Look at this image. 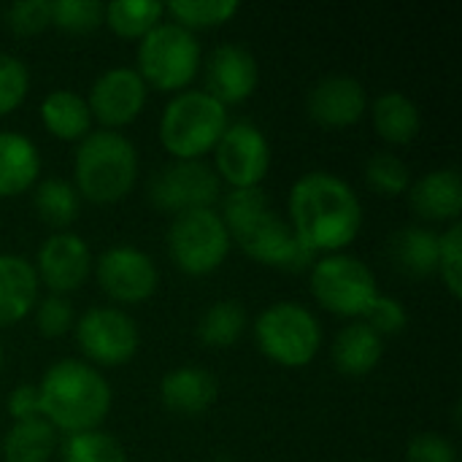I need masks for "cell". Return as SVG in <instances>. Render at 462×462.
<instances>
[{
  "mask_svg": "<svg viewBox=\"0 0 462 462\" xmlns=\"http://www.w3.org/2000/svg\"><path fill=\"white\" fill-rule=\"evenodd\" d=\"M290 227L317 254L344 252L363 227V203L352 184L328 171L303 173L287 198Z\"/></svg>",
  "mask_w": 462,
  "mask_h": 462,
  "instance_id": "obj_1",
  "label": "cell"
},
{
  "mask_svg": "<svg viewBox=\"0 0 462 462\" xmlns=\"http://www.w3.org/2000/svg\"><path fill=\"white\" fill-rule=\"evenodd\" d=\"M219 217L230 233V241L254 263L279 271H303L317 260L292 233L290 222L268 206V195L260 187L227 189L219 198Z\"/></svg>",
  "mask_w": 462,
  "mask_h": 462,
  "instance_id": "obj_2",
  "label": "cell"
},
{
  "mask_svg": "<svg viewBox=\"0 0 462 462\" xmlns=\"http://www.w3.org/2000/svg\"><path fill=\"white\" fill-rule=\"evenodd\" d=\"M35 387L41 417L65 436L97 430L114 403L108 379L89 363L73 357L51 363Z\"/></svg>",
  "mask_w": 462,
  "mask_h": 462,
  "instance_id": "obj_3",
  "label": "cell"
},
{
  "mask_svg": "<svg viewBox=\"0 0 462 462\" xmlns=\"http://www.w3.org/2000/svg\"><path fill=\"white\" fill-rule=\"evenodd\" d=\"M138 181V152L119 130H92L73 152V187L81 200L111 206Z\"/></svg>",
  "mask_w": 462,
  "mask_h": 462,
  "instance_id": "obj_4",
  "label": "cell"
},
{
  "mask_svg": "<svg viewBox=\"0 0 462 462\" xmlns=\"http://www.w3.org/2000/svg\"><path fill=\"white\" fill-rule=\"evenodd\" d=\"M227 108L206 89L176 92L160 114V143L173 160H203L227 130Z\"/></svg>",
  "mask_w": 462,
  "mask_h": 462,
  "instance_id": "obj_5",
  "label": "cell"
},
{
  "mask_svg": "<svg viewBox=\"0 0 462 462\" xmlns=\"http://www.w3.org/2000/svg\"><path fill=\"white\" fill-rule=\"evenodd\" d=\"M203 68V51L198 35L176 22H160L149 30L135 49V73L149 89L184 92Z\"/></svg>",
  "mask_w": 462,
  "mask_h": 462,
  "instance_id": "obj_6",
  "label": "cell"
},
{
  "mask_svg": "<svg viewBox=\"0 0 462 462\" xmlns=\"http://www.w3.org/2000/svg\"><path fill=\"white\" fill-rule=\"evenodd\" d=\"M260 355L282 368H306L322 349V325L311 309L279 300L263 309L252 325Z\"/></svg>",
  "mask_w": 462,
  "mask_h": 462,
  "instance_id": "obj_7",
  "label": "cell"
},
{
  "mask_svg": "<svg viewBox=\"0 0 462 462\" xmlns=\"http://www.w3.org/2000/svg\"><path fill=\"white\" fill-rule=\"evenodd\" d=\"M309 290L325 311L352 322L363 319V314L379 295L374 271L346 252L317 257L311 263Z\"/></svg>",
  "mask_w": 462,
  "mask_h": 462,
  "instance_id": "obj_8",
  "label": "cell"
},
{
  "mask_svg": "<svg viewBox=\"0 0 462 462\" xmlns=\"http://www.w3.org/2000/svg\"><path fill=\"white\" fill-rule=\"evenodd\" d=\"M168 257L184 276H208L230 254V233L217 208H198L173 217L168 236Z\"/></svg>",
  "mask_w": 462,
  "mask_h": 462,
  "instance_id": "obj_9",
  "label": "cell"
},
{
  "mask_svg": "<svg viewBox=\"0 0 462 462\" xmlns=\"http://www.w3.org/2000/svg\"><path fill=\"white\" fill-rule=\"evenodd\" d=\"M76 344L92 368H119L127 365L141 346V333L135 319L116 306L87 309L76 325Z\"/></svg>",
  "mask_w": 462,
  "mask_h": 462,
  "instance_id": "obj_10",
  "label": "cell"
},
{
  "mask_svg": "<svg viewBox=\"0 0 462 462\" xmlns=\"http://www.w3.org/2000/svg\"><path fill=\"white\" fill-rule=\"evenodd\" d=\"M146 192L157 211L179 217L198 208H214L222 198V181L203 160H173L149 179Z\"/></svg>",
  "mask_w": 462,
  "mask_h": 462,
  "instance_id": "obj_11",
  "label": "cell"
},
{
  "mask_svg": "<svg viewBox=\"0 0 462 462\" xmlns=\"http://www.w3.org/2000/svg\"><path fill=\"white\" fill-rule=\"evenodd\" d=\"M271 171L268 135L249 119L230 122L214 146V173L230 189L260 187Z\"/></svg>",
  "mask_w": 462,
  "mask_h": 462,
  "instance_id": "obj_12",
  "label": "cell"
},
{
  "mask_svg": "<svg viewBox=\"0 0 462 462\" xmlns=\"http://www.w3.org/2000/svg\"><path fill=\"white\" fill-rule=\"evenodd\" d=\"M92 268H95V279L103 295L119 306L146 303L157 292V284H160V273H157L152 254L130 244L108 246L92 263Z\"/></svg>",
  "mask_w": 462,
  "mask_h": 462,
  "instance_id": "obj_13",
  "label": "cell"
},
{
  "mask_svg": "<svg viewBox=\"0 0 462 462\" xmlns=\"http://www.w3.org/2000/svg\"><path fill=\"white\" fill-rule=\"evenodd\" d=\"M149 97V87L135 73V68H108L103 70L84 97L92 114V122H97L103 130H119L138 119Z\"/></svg>",
  "mask_w": 462,
  "mask_h": 462,
  "instance_id": "obj_14",
  "label": "cell"
},
{
  "mask_svg": "<svg viewBox=\"0 0 462 462\" xmlns=\"http://www.w3.org/2000/svg\"><path fill=\"white\" fill-rule=\"evenodd\" d=\"M35 276L38 284L49 290V295H70L84 287L92 273V252L87 241L70 230L51 233L35 254Z\"/></svg>",
  "mask_w": 462,
  "mask_h": 462,
  "instance_id": "obj_15",
  "label": "cell"
},
{
  "mask_svg": "<svg viewBox=\"0 0 462 462\" xmlns=\"http://www.w3.org/2000/svg\"><path fill=\"white\" fill-rule=\"evenodd\" d=\"M311 122L325 130H344L357 125L368 111V92L360 79L349 73L322 76L306 95Z\"/></svg>",
  "mask_w": 462,
  "mask_h": 462,
  "instance_id": "obj_16",
  "label": "cell"
},
{
  "mask_svg": "<svg viewBox=\"0 0 462 462\" xmlns=\"http://www.w3.org/2000/svg\"><path fill=\"white\" fill-rule=\"evenodd\" d=\"M206 92L225 108L244 103L260 84V68L254 54L241 43H219L203 65Z\"/></svg>",
  "mask_w": 462,
  "mask_h": 462,
  "instance_id": "obj_17",
  "label": "cell"
},
{
  "mask_svg": "<svg viewBox=\"0 0 462 462\" xmlns=\"http://www.w3.org/2000/svg\"><path fill=\"white\" fill-rule=\"evenodd\" d=\"M409 206L422 222L452 225L460 222L462 211V176L457 168H436L411 181Z\"/></svg>",
  "mask_w": 462,
  "mask_h": 462,
  "instance_id": "obj_18",
  "label": "cell"
},
{
  "mask_svg": "<svg viewBox=\"0 0 462 462\" xmlns=\"http://www.w3.org/2000/svg\"><path fill=\"white\" fill-rule=\"evenodd\" d=\"M219 395V384L214 374L198 365H181L162 376L160 401L171 414L179 417H200L206 414Z\"/></svg>",
  "mask_w": 462,
  "mask_h": 462,
  "instance_id": "obj_19",
  "label": "cell"
},
{
  "mask_svg": "<svg viewBox=\"0 0 462 462\" xmlns=\"http://www.w3.org/2000/svg\"><path fill=\"white\" fill-rule=\"evenodd\" d=\"M38 276L27 257L0 254V328H14L30 317L38 303Z\"/></svg>",
  "mask_w": 462,
  "mask_h": 462,
  "instance_id": "obj_20",
  "label": "cell"
},
{
  "mask_svg": "<svg viewBox=\"0 0 462 462\" xmlns=\"http://www.w3.org/2000/svg\"><path fill=\"white\" fill-rule=\"evenodd\" d=\"M41 152L35 141L16 130H0V200L24 195L38 184Z\"/></svg>",
  "mask_w": 462,
  "mask_h": 462,
  "instance_id": "obj_21",
  "label": "cell"
},
{
  "mask_svg": "<svg viewBox=\"0 0 462 462\" xmlns=\"http://www.w3.org/2000/svg\"><path fill=\"white\" fill-rule=\"evenodd\" d=\"M330 355H333V365L338 374L363 379L371 371H376V365L382 363L384 338L376 336L363 319H355L338 330V336L333 338Z\"/></svg>",
  "mask_w": 462,
  "mask_h": 462,
  "instance_id": "obj_22",
  "label": "cell"
},
{
  "mask_svg": "<svg viewBox=\"0 0 462 462\" xmlns=\"http://www.w3.org/2000/svg\"><path fill=\"white\" fill-rule=\"evenodd\" d=\"M441 233L428 225H409L390 236V257L411 279H428L439 273Z\"/></svg>",
  "mask_w": 462,
  "mask_h": 462,
  "instance_id": "obj_23",
  "label": "cell"
},
{
  "mask_svg": "<svg viewBox=\"0 0 462 462\" xmlns=\"http://www.w3.org/2000/svg\"><path fill=\"white\" fill-rule=\"evenodd\" d=\"M41 125L60 141H81L92 133V114L81 95L70 89H54L41 100Z\"/></svg>",
  "mask_w": 462,
  "mask_h": 462,
  "instance_id": "obj_24",
  "label": "cell"
},
{
  "mask_svg": "<svg viewBox=\"0 0 462 462\" xmlns=\"http://www.w3.org/2000/svg\"><path fill=\"white\" fill-rule=\"evenodd\" d=\"M368 106H371L374 127L382 141H387L393 146H406L420 135V130H422L420 106L409 95L390 89V92H382Z\"/></svg>",
  "mask_w": 462,
  "mask_h": 462,
  "instance_id": "obj_25",
  "label": "cell"
},
{
  "mask_svg": "<svg viewBox=\"0 0 462 462\" xmlns=\"http://www.w3.org/2000/svg\"><path fill=\"white\" fill-rule=\"evenodd\" d=\"M54 449H57V430L43 417L14 422L0 444L3 462H49Z\"/></svg>",
  "mask_w": 462,
  "mask_h": 462,
  "instance_id": "obj_26",
  "label": "cell"
},
{
  "mask_svg": "<svg viewBox=\"0 0 462 462\" xmlns=\"http://www.w3.org/2000/svg\"><path fill=\"white\" fill-rule=\"evenodd\" d=\"M32 206H35V214L41 217L43 225L62 233L76 222L79 208H81V198L70 181H65L60 176H49L32 187Z\"/></svg>",
  "mask_w": 462,
  "mask_h": 462,
  "instance_id": "obj_27",
  "label": "cell"
},
{
  "mask_svg": "<svg viewBox=\"0 0 462 462\" xmlns=\"http://www.w3.org/2000/svg\"><path fill=\"white\" fill-rule=\"evenodd\" d=\"M246 333V311L238 300H217L211 303L195 328V336L208 349H230Z\"/></svg>",
  "mask_w": 462,
  "mask_h": 462,
  "instance_id": "obj_28",
  "label": "cell"
},
{
  "mask_svg": "<svg viewBox=\"0 0 462 462\" xmlns=\"http://www.w3.org/2000/svg\"><path fill=\"white\" fill-rule=\"evenodd\" d=\"M165 16V5L154 0H111L103 3V24L127 41H141Z\"/></svg>",
  "mask_w": 462,
  "mask_h": 462,
  "instance_id": "obj_29",
  "label": "cell"
},
{
  "mask_svg": "<svg viewBox=\"0 0 462 462\" xmlns=\"http://www.w3.org/2000/svg\"><path fill=\"white\" fill-rule=\"evenodd\" d=\"M241 11L238 0H173L165 5L171 22L181 24L184 30H211L227 24Z\"/></svg>",
  "mask_w": 462,
  "mask_h": 462,
  "instance_id": "obj_30",
  "label": "cell"
},
{
  "mask_svg": "<svg viewBox=\"0 0 462 462\" xmlns=\"http://www.w3.org/2000/svg\"><path fill=\"white\" fill-rule=\"evenodd\" d=\"M62 462H127L125 447L106 430H84L65 436L60 447Z\"/></svg>",
  "mask_w": 462,
  "mask_h": 462,
  "instance_id": "obj_31",
  "label": "cell"
},
{
  "mask_svg": "<svg viewBox=\"0 0 462 462\" xmlns=\"http://www.w3.org/2000/svg\"><path fill=\"white\" fill-rule=\"evenodd\" d=\"M365 184H368L371 192H376L382 198H398V195L409 192L411 171H409V165L398 154L376 152L365 162Z\"/></svg>",
  "mask_w": 462,
  "mask_h": 462,
  "instance_id": "obj_32",
  "label": "cell"
},
{
  "mask_svg": "<svg viewBox=\"0 0 462 462\" xmlns=\"http://www.w3.org/2000/svg\"><path fill=\"white\" fill-rule=\"evenodd\" d=\"M51 24L81 35L103 24V3L97 0H54L51 3Z\"/></svg>",
  "mask_w": 462,
  "mask_h": 462,
  "instance_id": "obj_33",
  "label": "cell"
},
{
  "mask_svg": "<svg viewBox=\"0 0 462 462\" xmlns=\"http://www.w3.org/2000/svg\"><path fill=\"white\" fill-rule=\"evenodd\" d=\"M30 92V70L27 65L8 54L0 51V116H8L16 111Z\"/></svg>",
  "mask_w": 462,
  "mask_h": 462,
  "instance_id": "obj_34",
  "label": "cell"
},
{
  "mask_svg": "<svg viewBox=\"0 0 462 462\" xmlns=\"http://www.w3.org/2000/svg\"><path fill=\"white\" fill-rule=\"evenodd\" d=\"M3 24L14 35H38L51 24V3L49 0H16L3 8Z\"/></svg>",
  "mask_w": 462,
  "mask_h": 462,
  "instance_id": "obj_35",
  "label": "cell"
},
{
  "mask_svg": "<svg viewBox=\"0 0 462 462\" xmlns=\"http://www.w3.org/2000/svg\"><path fill=\"white\" fill-rule=\"evenodd\" d=\"M35 328L43 338H62L76 325L73 303L65 295H46L35 303Z\"/></svg>",
  "mask_w": 462,
  "mask_h": 462,
  "instance_id": "obj_36",
  "label": "cell"
},
{
  "mask_svg": "<svg viewBox=\"0 0 462 462\" xmlns=\"http://www.w3.org/2000/svg\"><path fill=\"white\" fill-rule=\"evenodd\" d=\"M439 276L447 287V292L457 300L462 295V225L452 222L441 233L439 246Z\"/></svg>",
  "mask_w": 462,
  "mask_h": 462,
  "instance_id": "obj_37",
  "label": "cell"
},
{
  "mask_svg": "<svg viewBox=\"0 0 462 462\" xmlns=\"http://www.w3.org/2000/svg\"><path fill=\"white\" fill-rule=\"evenodd\" d=\"M363 322L376 333V336H382V338H387V336H398V333H403L406 330V325H409V311H406V306L398 300V298H393V295H376V300L368 306V311L363 314Z\"/></svg>",
  "mask_w": 462,
  "mask_h": 462,
  "instance_id": "obj_38",
  "label": "cell"
},
{
  "mask_svg": "<svg viewBox=\"0 0 462 462\" xmlns=\"http://www.w3.org/2000/svg\"><path fill=\"white\" fill-rule=\"evenodd\" d=\"M406 462H460L457 447L441 433H420L406 447Z\"/></svg>",
  "mask_w": 462,
  "mask_h": 462,
  "instance_id": "obj_39",
  "label": "cell"
},
{
  "mask_svg": "<svg viewBox=\"0 0 462 462\" xmlns=\"http://www.w3.org/2000/svg\"><path fill=\"white\" fill-rule=\"evenodd\" d=\"M5 411L14 422L35 420L41 417V403H38V387L35 384H16L5 401Z\"/></svg>",
  "mask_w": 462,
  "mask_h": 462,
  "instance_id": "obj_40",
  "label": "cell"
},
{
  "mask_svg": "<svg viewBox=\"0 0 462 462\" xmlns=\"http://www.w3.org/2000/svg\"><path fill=\"white\" fill-rule=\"evenodd\" d=\"M3 360H5V355H3V344H0V368H3Z\"/></svg>",
  "mask_w": 462,
  "mask_h": 462,
  "instance_id": "obj_41",
  "label": "cell"
}]
</instances>
